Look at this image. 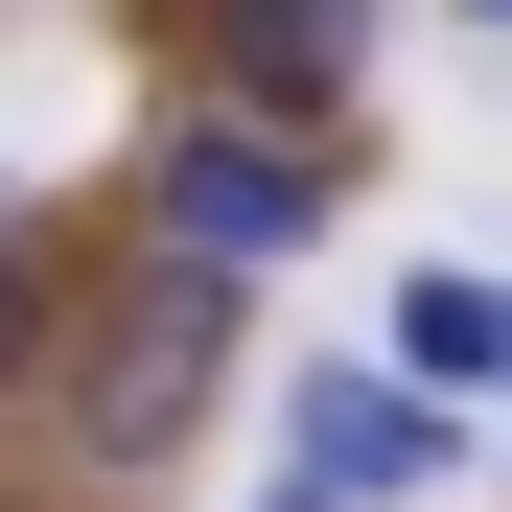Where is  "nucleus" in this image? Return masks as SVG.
<instances>
[{"instance_id": "nucleus-1", "label": "nucleus", "mask_w": 512, "mask_h": 512, "mask_svg": "<svg viewBox=\"0 0 512 512\" xmlns=\"http://www.w3.org/2000/svg\"><path fill=\"white\" fill-rule=\"evenodd\" d=\"M140 210H163V256H187V280H256V256H303L326 233V163L303 140H256V117H187L140 163Z\"/></svg>"}, {"instance_id": "nucleus-6", "label": "nucleus", "mask_w": 512, "mask_h": 512, "mask_svg": "<svg viewBox=\"0 0 512 512\" xmlns=\"http://www.w3.org/2000/svg\"><path fill=\"white\" fill-rule=\"evenodd\" d=\"M0 373H47V280H24V233H0Z\"/></svg>"}, {"instance_id": "nucleus-3", "label": "nucleus", "mask_w": 512, "mask_h": 512, "mask_svg": "<svg viewBox=\"0 0 512 512\" xmlns=\"http://www.w3.org/2000/svg\"><path fill=\"white\" fill-rule=\"evenodd\" d=\"M210 94L256 140H326V117L373 94V0H210Z\"/></svg>"}, {"instance_id": "nucleus-2", "label": "nucleus", "mask_w": 512, "mask_h": 512, "mask_svg": "<svg viewBox=\"0 0 512 512\" xmlns=\"http://www.w3.org/2000/svg\"><path fill=\"white\" fill-rule=\"evenodd\" d=\"M210 373H233V280H187V256H163V280L117 303V350L70 373V419H94V466L187 443V419H210Z\"/></svg>"}, {"instance_id": "nucleus-5", "label": "nucleus", "mask_w": 512, "mask_h": 512, "mask_svg": "<svg viewBox=\"0 0 512 512\" xmlns=\"http://www.w3.org/2000/svg\"><path fill=\"white\" fill-rule=\"evenodd\" d=\"M396 373H419V396L512 373V280H466V256H419V280H396Z\"/></svg>"}, {"instance_id": "nucleus-9", "label": "nucleus", "mask_w": 512, "mask_h": 512, "mask_svg": "<svg viewBox=\"0 0 512 512\" xmlns=\"http://www.w3.org/2000/svg\"><path fill=\"white\" fill-rule=\"evenodd\" d=\"M0 233H24V187H0Z\"/></svg>"}, {"instance_id": "nucleus-4", "label": "nucleus", "mask_w": 512, "mask_h": 512, "mask_svg": "<svg viewBox=\"0 0 512 512\" xmlns=\"http://www.w3.org/2000/svg\"><path fill=\"white\" fill-rule=\"evenodd\" d=\"M419 466H443V396L326 350V373H303V489H326V512H373V489H419Z\"/></svg>"}, {"instance_id": "nucleus-7", "label": "nucleus", "mask_w": 512, "mask_h": 512, "mask_svg": "<svg viewBox=\"0 0 512 512\" xmlns=\"http://www.w3.org/2000/svg\"><path fill=\"white\" fill-rule=\"evenodd\" d=\"M256 512H326V489H303V466H280V489H256Z\"/></svg>"}, {"instance_id": "nucleus-8", "label": "nucleus", "mask_w": 512, "mask_h": 512, "mask_svg": "<svg viewBox=\"0 0 512 512\" xmlns=\"http://www.w3.org/2000/svg\"><path fill=\"white\" fill-rule=\"evenodd\" d=\"M466 24H512V0H466Z\"/></svg>"}]
</instances>
